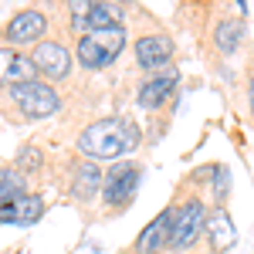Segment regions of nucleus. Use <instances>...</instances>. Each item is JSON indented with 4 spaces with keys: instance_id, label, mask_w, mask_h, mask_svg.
Segmentation results:
<instances>
[{
    "instance_id": "nucleus-19",
    "label": "nucleus",
    "mask_w": 254,
    "mask_h": 254,
    "mask_svg": "<svg viewBox=\"0 0 254 254\" xmlns=\"http://www.w3.org/2000/svg\"><path fill=\"white\" fill-rule=\"evenodd\" d=\"M14 166H17V170H20V173H24V176H27V173H34V170H38V166H41V153H38V149H34V146H24Z\"/></svg>"
},
{
    "instance_id": "nucleus-8",
    "label": "nucleus",
    "mask_w": 254,
    "mask_h": 254,
    "mask_svg": "<svg viewBox=\"0 0 254 254\" xmlns=\"http://www.w3.org/2000/svg\"><path fill=\"white\" fill-rule=\"evenodd\" d=\"M27 58H31L34 68H38V75H44V78H51V81L71 78V68H75L71 48H68L64 41H51V38H44L41 44H34Z\"/></svg>"
},
{
    "instance_id": "nucleus-10",
    "label": "nucleus",
    "mask_w": 254,
    "mask_h": 254,
    "mask_svg": "<svg viewBox=\"0 0 254 254\" xmlns=\"http://www.w3.org/2000/svg\"><path fill=\"white\" fill-rule=\"evenodd\" d=\"M170 237H173V203L163 207L149 227H142L132 241V254H170Z\"/></svg>"
},
{
    "instance_id": "nucleus-11",
    "label": "nucleus",
    "mask_w": 254,
    "mask_h": 254,
    "mask_svg": "<svg viewBox=\"0 0 254 254\" xmlns=\"http://www.w3.org/2000/svg\"><path fill=\"white\" fill-rule=\"evenodd\" d=\"M102 180H105V170L98 166L95 159H78L75 170H71V200L78 207H88L102 196Z\"/></svg>"
},
{
    "instance_id": "nucleus-13",
    "label": "nucleus",
    "mask_w": 254,
    "mask_h": 254,
    "mask_svg": "<svg viewBox=\"0 0 254 254\" xmlns=\"http://www.w3.org/2000/svg\"><path fill=\"white\" fill-rule=\"evenodd\" d=\"M38 78V68L31 64L27 55H20L17 48H7L0 44V88H14L20 81H34Z\"/></svg>"
},
{
    "instance_id": "nucleus-14",
    "label": "nucleus",
    "mask_w": 254,
    "mask_h": 254,
    "mask_svg": "<svg viewBox=\"0 0 254 254\" xmlns=\"http://www.w3.org/2000/svg\"><path fill=\"white\" fill-rule=\"evenodd\" d=\"M207 244H210V254H227L237 241V231L231 224V214L227 207H214L210 210V220H207Z\"/></svg>"
},
{
    "instance_id": "nucleus-18",
    "label": "nucleus",
    "mask_w": 254,
    "mask_h": 254,
    "mask_svg": "<svg viewBox=\"0 0 254 254\" xmlns=\"http://www.w3.org/2000/svg\"><path fill=\"white\" fill-rule=\"evenodd\" d=\"M44 214V200L38 193H24L14 200V220L10 224H34Z\"/></svg>"
},
{
    "instance_id": "nucleus-6",
    "label": "nucleus",
    "mask_w": 254,
    "mask_h": 254,
    "mask_svg": "<svg viewBox=\"0 0 254 254\" xmlns=\"http://www.w3.org/2000/svg\"><path fill=\"white\" fill-rule=\"evenodd\" d=\"M48 31H51L48 14L38 10V7H24V10H17L14 17L0 27V41L7 48H34V44L44 41Z\"/></svg>"
},
{
    "instance_id": "nucleus-1",
    "label": "nucleus",
    "mask_w": 254,
    "mask_h": 254,
    "mask_svg": "<svg viewBox=\"0 0 254 254\" xmlns=\"http://www.w3.org/2000/svg\"><path fill=\"white\" fill-rule=\"evenodd\" d=\"M75 146L81 159H126L139 146V129L129 119H98L78 132Z\"/></svg>"
},
{
    "instance_id": "nucleus-5",
    "label": "nucleus",
    "mask_w": 254,
    "mask_h": 254,
    "mask_svg": "<svg viewBox=\"0 0 254 254\" xmlns=\"http://www.w3.org/2000/svg\"><path fill=\"white\" fill-rule=\"evenodd\" d=\"M7 102L20 112V119H48L61 109V95L41 78L20 81L14 88H7Z\"/></svg>"
},
{
    "instance_id": "nucleus-17",
    "label": "nucleus",
    "mask_w": 254,
    "mask_h": 254,
    "mask_svg": "<svg viewBox=\"0 0 254 254\" xmlns=\"http://www.w3.org/2000/svg\"><path fill=\"white\" fill-rule=\"evenodd\" d=\"M207 173H210V196H214V207H224L227 196H231V170H227L224 163H210Z\"/></svg>"
},
{
    "instance_id": "nucleus-3",
    "label": "nucleus",
    "mask_w": 254,
    "mask_h": 254,
    "mask_svg": "<svg viewBox=\"0 0 254 254\" xmlns=\"http://www.w3.org/2000/svg\"><path fill=\"white\" fill-rule=\"evenodd\" d=\"M126 44H129L126 24L105 27V31H88V34H81L75 41V61L85 71H102V68H109L126 51Z\"/></svg>"
},
{
    "instance_id": "nucleus-20",
    "label": "nucleus",
    "mask_w": 254,
    "mask_h": 254,
    "mask_svg": "<svg viewBox=\"0 0 254 254\" xmlns=\"http://www.w3.org/2000/svg\"><path fill=\"white\" fill-rule=\"evenodd\" d=\"M248 102H251V116H254V75H251V81H248Z\"/></svg>"
},
{
    "instance_id": "nucleus-15",
    "label": "nucleus",
    "mask_w": 254,
    "mask_h": 254,
    "mask_svg": "<svg viewBox=\"0 0 254 254\" xmlns=\"http://www.w3.org/2000/svg\"><path fill=\"white\" fill-rule=\"evenodd\" d=\"M244 41V24L237 17H220L214 24V48L220 55H234Z\"/></svg>"
},
{
    "instance_id": "nucleus-2",
    "label": "nucleus",
    "mask_w": 254,
    "mask_h": 254,
    "mask_svg": "<svg viewBox=\"0 0 254 254\" xmlns=\"http://www.w3.org/2000/svg\"><path fill=\"white\" fill-rule=\"evenodd\" d=\"M207 220L210 207L200 193L180 196L173 203V237H170V254H187L193 251V244L207 234Z\"/></svg>"
},
{
    "instance_id": "nucleus-7",
    "label": "nucleus",
    "mask_w": 254,
    "mask_h": 254,
    "mask_svg": "<svg viewBox=\"0 0 254 254\" xmlns=\"http://www.w3.org/2000/svg\"><path fill=\"white\" fill-rule=\"evenodd\" d=\"M126 20V7L122 3H88V0H75L68 3V24L75 34H88V31H105V27H119Z\"/></svg>"
},
{
    "instance_id": "nucleus-4",
    "label": "nucleus",
    "mask_w": 254,
    "mask_h": 254,
    "mask_svg": "<svg viewBox=\"0 0 254 254\" xmlns=\"http://www.w3.org/2000/svg\"><path fill=\"white\" fill-rule=\"evenodd\" d=\"M139 183H142V166L136 159H119L116 166L105 170L102 180V210L105 214H122L139 193Z\"/></svg>"
},
{
    "instance_id": "nucleus-12",
    "label": "nucleus",
    "mask_w": 254,
    "mask_h": 254,
    "mask_svg": "<svg viewBox=\"0 0 254 254\" xmlns=\"http://www.w3.org/2000/svg\"><path fill=\"white\" fill-rule=\"evenodd\" d=\"M176 68H166V71H156V75H149V78L139 85L136 92V102L142 112H156V109H163L166 105V98L176 92Z\"/></svg>"
},
{
    "instance_id": "nucleus-9",
    "label": "nucleus",
    "mask_w": 254,
    "mask_h": 254,
    "mask_svg": "<svg viewBox=\"0 0 254 254\" xmlns=\"http://www.w3.org/2000/svg\"><path fill=\"white\" fill-rule=\"evenodd\" d=\"M132 55H136V64L142 71L156 75V71H166L176 58V41L170 34H142V38L132 41Z\"/></svg>"
},
{
    "instance_id": "nucleus-16",
    "label": "nucleus",
    "mask_w": 254,
    "mask_h": 254,
    "mask_svg": "<svg viewBox=\"0 0 254 254\" xmlns=\"http://www.w3.org/2000/svg\"><path fill=\"white\" fill-rule=\"evenodd\" d=\"M27 193V176L20 173L17 166H0V200H17Z\"/></svg>"
}]
</instances>
